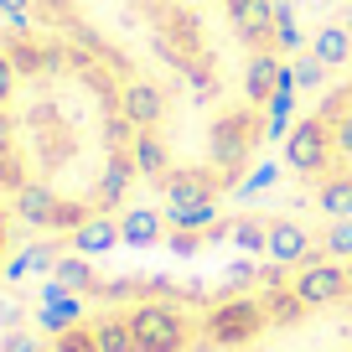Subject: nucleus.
<instances>
[{"label": "nucleus", "mask_w": 352, "mask_h": 352, "mask_svg": "<svg viewBox=\"0 0 352 352\" xmlns=\"http://www.w3.org/2000/svg\"><path fill=\"white\" fill-rule=\"evenodd\" d=\"M130 331H135L140 352H182L187 347V321L176 316L171 306H140L130 316Z\"/></svg>", "instance_id": "f257e3e1"}, {"label": "nucleus", "mask_w": 352, "mask_h": 352, "mask_svg": "<svg viewBox=\"0 0 352 352\" xmlns=\"http://www.w3.org/2000/svg\"><path fill=\"white\" fill-rule=\"evenodd\" d=\"M331 151H337V145H331V135H327V120H300V124L285 130V166L300 171V176L327 171Z\"/></svg>", "instance_id": "f03ea898"}, {"label": "nucleus", "mask_w": 352, "mask_h": 352, "mask_svg": "<svg viewBox=\"0 0 352 352\" xmlns=\"http://www.w3.org/2000/svg\"><path fill=\"white\" fill-rule=\"evenodd\" d=\"M259 327H264L259 300H223L208 316V337L218 342V347H243V342L259 337Z\"/></svg>", "instance_id": "7ed1b4c3"}, {"label": "nucleus", "mask_w": 352, "mask_h": 352, "mask_svg": "<svg viewBox=\"0 0 352 352\" xmlns=\"http://www.w3.org/2000/svg\"><path fill=\"white\" fill-rule=\"evenodd\" d=\"M352 290V275L342 270V264H306L296 280V296L306 300V306H331V300H342Z\"/></svg>", "instance_id": "20e7f679"}, {"label": "nucleus", "mask_w": 352, "mask_h": 352, "mask_svg": "<svg viewBox=\"0 0 352 352\" xmlns=\"http://www.w3.org/2000/svg\"><path fill=\"white\" fill-rule=\"evenodd\" d=\"M120 114L135 124V130H155L166 120V94L155 83H130L120 94Z\"/></svg>", "instance_id": "39448f33"}, {"label": "nucleus", "mask_w": 352, "mask_h": 352, "mask_svg": "<svg viewBox=\"0 0 352 352\" xmlns=\"http://www.w3.org/2000/svg\"><path fill=\"white\" fill-rule=\"evenodd\" d=\"M306 249H311V239H306V228H300V223H290V218H275V223H270L264 259H275L280 270H290L296 259H306Z\"/></svg>", "instance_id": "423d86ee"}, {"label": "nucleus", "mask_w": 352, "mask_h": 352, "mask_svg": "<svg viewBox=\"0 0 352 352\" xmlns=\"http://www.w3.org/2000/svg\"><path fill=\"white\" fill-rule=\"evenodd\" d=\"M57 192L52 187H42V182H26L21 192H16V218L21 223H32V228H52L57 223Z\"/></svg>", "instance_id": "0eeeda50"}, {"label": "nucleus", "mask_w": 352, "mask_h": 352, "mask_svg": "<svg viewBox=\"0 0 352 352\" xmlns=\"http://www.w3.org/2000/svg\"><path fill=\"white\" fill-rule=\"evenodd\" d=\"M78 311H83L78 296L52 280V285L42 290V311H36V321H42V331H67V327H78Z\"/></svg>", "instance_id": "6e6552de"}, {"label": "nucleus", "mask_w": 352, "mask_h": 352, "mask_svg": "<svg viewBox=\"0 0 352 352\" xmlns=\"http://www.w3.org/2000/svg\"><path fill=\"white\" fill-rule=\"evenodd\" d=\"M243 155H249V124H243V114H228V120L212 130V161L239 166Z\"/></svg>", "instance_id": "1a4fd4ad"}, {"label": "nucleus", "mask_w": 352, "mask_h": 352, "mask_svg": "<svg viewBox=\"0 0 352 352\" xmlns=\"http://www.w3.org/2000/svg\"><path fill=\"white\" fill-rule=\"evenodd\" d=\"M280 67L285 63H275L270 52L249 57V67H243V99L249 104H270V94H275V83H280Z\"/></svg>", "instance_id": "9d476101"}, {"label": "nucleus", "mask_w": 352, "mask_h": 352, "mask_svg": "<svg viewBox=\"0 0 352 352\" xmlns=\"http://www.w3.org/2000/svg\"><path fill=\"white\" fill-rule=\"evenodd\" d=\"M120 243V223L114 218H83L73 228V249L78 254H109Z\"/></svg>", "instance_id": "9b49d317"}, {"label": "nucleus", "mask_w": 352, "mask_h": 352, "mask_svg": "<svg viewBox=\"0 0 352 352\" xmlns=\"http://www.w3.org/2000/svg\"><path fill=\"white\" fill-rule=\"evenodd\" d=\"M311 57L316 63H327V67H342V63H352V32L347 26H321L316 32V42H311Z\"/></svg>", "instance_id": "f8f14e48"}, {"label": "nucleus", "mask_w": 352, "mask_h": 352, "mask_svg": "<svg viewBox=\"0 0 352 352\" xmlns=\"http://www.w3.org/2000/svg\"><path fill=\"white\" fill-rule=\"evenodd\" d=\"M161 212H151V208H135V212H124L120 218V243H130V249H145V243H155L161 239Z\"/></svg>", "instance_id": "ddd939ff"}, {"label": "nucleus", "mask_w": 352, "mask_h": 352, "mask_svg": "<svg viewBox=\"0 0 352 352\" xmlns=\"http://www.w3.org/2000/svg\"><path fill=\"white\" fill-rule=\"evenodd\" d=\"M130 182H135V161H130V155H114V161L104 166V176H99V202L114 208V202L130 192Z\"/></svg>", "instance_id": "4468645a"}, {"label": "nucleus", "mask_w": 352, "mask_h": 352, "mask_svg": "<svg viewBox=\"0 0 352 352\" xmlns=\"http://www.w3.org/2000/svg\"><path fill=\"white\" fill-rule=\"evenodd\" d=\"M212 218H218L212 197H202V202H176V208H166V223H171L176 233H202Z\"/></svg>", "instance_id": "2eb2a0df"}, {"label": "nucleus", "mask_w": 352, "mask_h": 352, "mask_svg": "<svg viewBox=\"0 0 352 352\" xmlns=\"http://www.w3.org/2000/svg\"><path fill=\"white\" fill-rule=\"evenodd\" d=\"M233 21H239V32L249 36V42H264V36H275V6H270V0H249Z\"/></svg>", "instance_id": "dca6fc26"}, {"label": "nucleus", "mask_w": 352, "mask_h": 352, "mask_svg": "<svg viewBox=\"0 0 352 352\" xmlns=\"http://www.w3.org/2000/svg\"><path fill=\"white\" fill-rule=\"evenodd\" d=\"M316 202H321V212H327L331 223H337V218H352V176H327Z\"/></svg>", "instance_id": "f3484780"}, {"label": "nucleus", "mask_w": 352, "mask_h": 352, "mask_svg": "<svg viewBox=\"0 0 352 352\" xmlns=\"http://www.w3.org/2000/svg\"><path fill=\"white\" fill-rule=\"evenodd\" d=\"M130 161H135V171H140V176H155V182H161V176H166V145L155 140V135H135Z\"/></svg>", "instance_id": "a211bd4d"}, {"label": "nucleus", "mask_w": 352, "mask_h": 352, "mask_svg": "<svg viewBox=\"0 0 352 352\" xmlns=\"http://www.w3.org/2000/svg\"><path fill=\"white\" fill-rule=\"evenodd\" d=\"M202 197H212L202 171H171L166 176V208H176V202H202Z\"/></svg>", "instance_id": "6ab92c4d"}, {"label": "nucleus", "mask_w": 352, "mask_h": 352, "mask_svg": "<svg viewBox=\"0 0 352 352\" xmlns=\"http://www.w3.org/2000/svg\"><path fill=\"white\" fill-rule=\"evenodd\" d=\"M94 337H99V352H140V347H135L130 321H99Z\"/></svg>", "instance_id": "aec40b11"}, {"label": "nucleus", "mask_w": 352, "mask_h": 352, "mask_svg": "<svg viewBox=\"0 0 352 352\" xmlns=\"http://www.w3.org/2000/svg\"><path fill=\"white\" fill-rule=\"evenodd\" d=\"M0 187H6V192L26 187V161H21V151H16L11 140H0Z\"/></svg>", "instance_id": "412c9836"}, {"label": "nucleus", "mask_w": 352, "mask_h": 352, "mask_svg": "<svg viewBox=\"0 0 352 352\" xmlns=\"http://www.w3.org/2000/svg\"><path fill=\"white\" fill-rule=\"evenodd\" d=\"M57 285H67V290H88L94 285V270H88V254H73V259H57Z\"/></svg>", "instance_id": "4be33fe9"}, {"label": "nucleus", "mask_w": 352, "mask_h": 352, "mask_svg": "<svg viewBox=\"0 0 352 352\" xmlns=\"http://www.w3.org/2000/svg\"><path fill=\"white\" fill-rule=\"evenodd\" d=\"M264 239H270V223H259V218H239L233 223V243H239L243 254H264Z\"/></svg>", "instance_id": "5701e85b"}, {"label": "nucleus", "mask_w": 352, "mask_h": 352, "mask_svg": "<svg viewBox=\"0 0 352 352\" xmlns=\"http://www.w3.org/2000/svg\"><path fill=\"white\" fill-rule=\"evenodd\" d=\"M327 254L331 259H352V218H337L327 228Z\"/></svg>", "instance_id": "b1692460"}, {"label": "nucleus", "mask_w": 352, "mask_h": 352, "mask_svg": "<svg viewBox=\"0 0 352 352\" xmlns=\"http://www.w3.org/2000/svg\"><path fill=\"white\" fill-rule=\"evenodd\" d=\"M275 42L285 47V52H296V47H300V32H296V11H290V6H275Z\"/></svg>", "instance_id": "393cba45"}, {"label": "nucleus", "mask_w": 352, "mask_h": 352, "mask_svg": "<svg viewBox=\"0 0 352 352\" xmlns=\"http://www.w3.org/2000/svg\"><path fill=\"white\" fill-rule=\"evenodd\" d=\"M290 67H296L300 88H321V78H327V63H316V57H300V63H290Z\"/></svg>", "instance_id": "a878e982"}, {"label": "nucleus", "mask_w": 352, "mask_h": 352, "mask_svg": "<svg viewBox=\"0 0 352 352\" xmlns=\"http://www.w3.org/2000/svg\"><path fill=\"white\" fill-rule=\"evenodd\" d=\"M300 311H311L300 296H270V316H275V321H296Z\"/></svg>", "instance_id": "bb28decb"}, {"label": "nucleus", "mask_w": 352, "mask_h": 352, "mask_svg": "<svg viewBox=\"0 0 352 352\" xmlns=\"http://www.w3.org/2000/svg\"><path fill=\"white\" fill-rule=\"evenodd\" d=\"M331 145H337V155H342V161H352V109L342 114L337 124H331Z\"/></svg>", "instance_id": "cd10ccee"}, {"label": "nucleus", "mask_w": 352, "mask_h": 352, "mask_svg": "<svg viewBox=\"0 0 352 352\" xmlns=\"http://www.w3.org/2000/svg\"><path fill=\"white\" fill-rule=\"evenodd\" d=\"M6 57H11V63H16V73H36V67L47 63V57L36 52V47H26V42H21V47H11V52H6Z\"/></svg>", "instance_id": "c85d7f7f"}, {"label": "nucleus", "mask_w": 352, "mask_h": 352, "mask_svg": "<svg viewBox=\"0 0 352 352\" xmlns=\"http://www.w3.org/2000/svg\"><path fill=\"white\" fill-rule=\"evenodd\" d=\"M63 347H67V352H99V337H94V331H83V327H67V331H63Z\"/></svg>", "instance_id": "c756f323"}, {"label": "nucleus", "mask_w": 352, "mask_h": 352, "mask_svg": "<svg viewBox=\"0 0 352 352\" xmlns=\"http://www.w3.org/2000/svg\"><path fill=\"white\" fill-rule=\"evenodd\" d=\"M275 176H280L275 166H259V171H254L249 182H243V192H239V197H254V192H264V187H275Z\"/></svg>", "instance_id": "7c9ffc66"}, {"label": "nucleus", "mask_w": 352, "mask_h": 352, "mask_svg": "<svg viewBox=\"0 0 352 352\" xmlns=\"http://www.w3.org/2000/svg\"><path fill=\"white\" fill-rule=\"evenodd\" d=\"M11 94H16V63H11L6 52H0V104L11 99Z\"/></svg>", "instance_id": "2f4dec72"}, {"label": "nucleus", "mask_w": 352, "mask_h": 352, "mask_svg": "<svg viewBox=\"0 0 352 352\" xmlns=\"http://www.w3.org/2000/svg\"><path fill=\"white\" fill-rule=\"evenodd\" d=\"M26 11H32V0H0V16H6V21H26Z\"/></svg>", "instance_id": "473e14b6"}, {"label": "nucleus", "mask_w": 352, "mask_h": 352, "mask_svg": "<svg viewBox=\"0 0 352 352\" xmlns=\"http://www.w3.org/2000/svg\"><path fill=\"white\" fill-rule=\"evenodd\" d=\"M26 270H32V259H26V254H16V259H11V264H6V280H21V275H26Z\"/></svg>", "instance_id": "72a5a7b5"}, {"label": "nucleus", "mask_w": 352, "mask_h": 352, "mask_svg": "<svg viewBox=\"0 0 352 352\" xmlns=\"http://www.w3.org/2000/svg\"><path fill=\"white\" fill-rule=\"evenodd\" d=\"M171 249H176V254H192V249H197V239H192V233H176Z\"/></svg>", "instance_id": "f704fd0d"}, {"label": "nucleus", "mask_w": 352, "mask_h": 352, "mask_svg": "<svg viewBox=\"0 0 352 352\" xmlns=\"http://www.w3.org/2000/svg\"><path fill=\"white\" fill-rule=\"evenodd\" d=\"M6 352H36V342L32 337H11V342H6Z\"/></svg>", "instance_id": "c9c22d12"}, {"label": "nucleus", "mask_w": 352, "mask_h": 352, "mask_svg": "<svg viewBox=\"0 0 352 352\" xmlns=\"http://www.w3.org/2000/svg\"><path fill=\"white\" fill-rule=\"evenodd\" d=\"M0 140H11V114L0 109Z\"/></svg>", "instance_id": "e433bc0d"}, {"label": "nucleus", "mask_w": 352, "mask_h": 352, "mask_svg": "<svg viewBox=\"0 0 352 352\" xmlns=\"http://www.w3.org/2000/svg\"><path fill=\"white\" fill-rule=\"evenodd\" d=\"M243 6H249V0H228V16H239V11H243Z\"/></svg>", "instance_id": "4c0bfd02"}, {"label": "nucleus", "mask_w": 352, "mask_h": 352, "mask_svg": "<svg viewBox=\"0 0 352 352\" xmlns=\"http://www.w3.org/2000/svg\"><path fill=\"white\" fill-rule=\"evenodd\" d=\"M0 249H6V212H0Z\"/></svg>", "instance_id": "58836bf2"}, {"label": "nucleus", "mask_w": 352, "mask_h": 352, "mask_svg": "<svg viewBox=\"0 0 352 352\" xmlns=\"http://www.w3.org/2000/svg\"><path fill=\"white\" fill-rule=\"evenodd\" d=\"M342 26H347V32H352V6H347V16H342Z\"/></svg>", "instance_id": "ea45409f"}, {"label": "nucleus", "mask_w": 352, "mask_h": 352, "mask_svg": "<svg viewBox=\"0 0 352 352\" xmlns=\"http://www.w3.org/2000/svg\"><path fill=\"white\" fill-rule=\"evenodd\" d=\"M52 352H67V347H63V342H57V347H52Z\"/></svg>", "instance_id": "a19ab883"}, {"label": "nucleus", "mask_w": 352, "mask_h": 352, "mask_svg": "<svg viewBox=\"0 0 352 352\" xmlns=\"http://www.w3.org/2000/svg\"><path fill=\"white\" fill-rule=\"evenodd\" d=\"M347 94H352V88H347Z\"/></svg>", "instance_id": "79ce46f5"}]
</instances>
